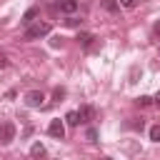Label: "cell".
I'll return each instance as SVG.
<instances>
[{
    "label": "cell",
    "mask_w": 160,
    "mask_h": 160,
    "mask_svg": "<svg viewBox=\"0 0 160 160\" xmlns=\"http://www.w3.org/2000/svg\"><path fill=\"white\" fill-rule=\"evenodd\" d=\"M48 32H50V22H40V20H35L30 28H25L22 40H38V38H45Z\"/></svg>",
    "instance_id": "cell-1"
},
{
    "label": "cell",
    "mask_w": 160,
    "mask_h": 160,
    "mask_svg": "<svg viewBox=\"0 0 160 160\" xmlns=\"http://www.w3.org/2000/svg\"><path fill=\"white\" fill-rule=\"evenodd\" d=\"M22 100H25V105H28V108H42V100H45V95H42L40 90H28Z\"/></svg>",
    "instance_id": "cell-2"
},
{
    "label": "cell",
    "mask_w": 160,
    "mask_h": 160,
    "mask_svg": "<svg viewBox=\"0 0 160 160\" xmlns=\"http://www.w3.org/2000/svg\"><path fill=\"white\" fill-rule=\"evenodd\" d=\"M78 8H80L78 0H58V2H55V10L62 12V15H72V12H78Z\"/></svg>",
    "instance_id": "cell-3"
},
{
    "label": "cell",
    "mask_w": 160,
    "mask_h": 160,
    "mask_svg": "<svg viewBox=\"0 0 160 160\" xmlns=\"http://www.w3.org/2000/svg\"><path fill=\"white\" fill-rule=\"evenodd\" d=\"M12 140H15V125L12 122H0V142L10 145Z\"/></svg>",
    "instance_id": "cell-4"
},
{
    "label": "cell",
    "mask_w": 160,
    "mask_h": 160,
    "mask_svg": "<svg viewBox=\"0 0 160 160\" xmlns=\"http://www.w3.org/2000/svg\"><path fill=\"white\" fill-rule=\"evenodd\" d=\"M48 132H50L55 140H62V138H65V122H62V120H52V122L48 125Z\"/></svg>",
    "instance_id": "cell-5"
},
{
    "label": "cell",
    "mask_w": 160,
    "mask_h": 160,
    "mask_svg": "<svg viewBox=\"0 0 160 160\" xmlns=\"http://www.w3.org/2000/svg\"><path fill=\"white\" fill-rule=\"evenodd\" d=\"M78 118H80V122H90V120L95 118V108H92V105H82V108L78 110Z\"/></svg>",
    "instance_id": "cell-6"
},
{
    "label": "cell",
    "mask_w": 160,
    "mask_h": 160,
    "mask_svg": "<svg viewBox=\"0 0 160 160\" xmlns=\"http://www.w3.org/2000/svg\"><path fill=\"white\" fill-rule=\"evenodd\" d=\"M38 12H40V8H38V5H32V8H30V10L25 12V15H22V25H25V28H30V25L35 22V18H38Z\"/></svg>",
    "instance_id": "cell-7"
},
{
    "label": "cell",
    "mask_w": 160,
    "mask_h": 160,
    "mask_svg": "<svg viewBox=\"0 0 160 160\" xmlns=\"http://www.w3.org/2000/svg\"><path fill=\"white\" fill-rule=\"evenodd\" d=\"M30 155H32L35 160H42V158H45V145H42V142H32Z\"/></svg>",
    "instance_id": "cell-8"
},
{
    "label": "cell",
    "mask_w": 160,
    "mask_h": 160,
    "mask_svg": "<svg viewBox=\"0 0 160 160\" xmlns=\"http://www.w3.org/2000/svg\"><path fill=\"white\" fill-rule=\"evenodd\" d=\"M100 8H102L105 12H118V10H120V2H118V0H100Z\"/></svg>",
    "instance_id": "cell-9"
},
{
    "label": "cell",
    "mask_w": 160,
    "mask_h": 160,
    "mask_svg": "<svg viewBox=\"0 0 160 160\" xmlns=\"http://www.w3.org/2000/svg\"><path fill=\"white\" fill-rule=\"evenodd\" d=\"M92 40H95V38H92L90 32H80V35H78V42H80L82 48H90V42H92Z\"/></svg>",
    "instance_id": "cell-10"
},
{
    "label": "cell",
    "mask_w": 160,
    "mask_h": 160,
    "mask_svg": "<svg viewBox=\"0 0 160 160\" xmlns=\"http://www.w3.org/2000/svg\"><path fill=\"white\" fill-rule=\"evenodd\" d=\"M65 122H68V125H80V118H78V110H70V112L65 115Z\"/></svg>",
    "instance_id": "cell-11"
},
{
    "label": "cell",
    "mask_w": 160,
    "mask_h": 160,
    "mask_svg": "<svg viewBox=\"0 0 160 160\" xmlns=\"http://www.w3.org/2000/svg\"><path fill=\"white\" fill-rule=\"evenodd\" d=\"M135 102H138L140 108H148V105H152V98H150V95H140Z\"/></svg>",
    "instance_id": "cell-12"
},
{
    "label": "cell",
    "mask_w": 160,
    "mask_h": 160,
    "mask_svg": "<svg viewBox=\"0 0 160 160\" xmlns=\"http://www.w3.org/2000/svg\"><path fill=\"white\" fill-rule=\"evenodd\" d=\"M150 140L152 142H160V125H152L150 128Z\"/></svg>",
    "instance_id": "cell-13"
},
{
    "label": "cell",
    "mask_w": 160,
    "mask_h": 160,
    "mask_svg": "<svg viewBox=\"0 0 160 160\" xmlns=\"http://www.w3.org/2000/svg\"><path fill=\"white\" fill-rule=\"evenodd\" d=\"M85 138H88L90 142H95V140H98V130H95V128H88V130H85Z\"/></svg>",
    "instance_id": "cell-14"
},
{
    "label": "cell",
    "mask_w": 160,
    "mask_h": 160,
    "mask_svg": "<svg viewBox=\"0 0 160 160\" xmlns=\"http://www.w3.org/2000/svg\"><path fill=\"white\" fill-rule=\"evenodd\" d=\"M118 2H120V8H128V10H132L138 5V0H118Z\"/></svg>",
    "instance_id": "cell-15"
},
{
    "label": "cell",
    "mask_w": 160,
    "mask_h": 160,
    "mask_svg": "<svg viewBox=\"0 0 160 160\" xmlns=\"http://www.w3.org/2000/svg\"><path fill=\"white\" fill-rule=\"evenodd\" d=\"M5 68H8V58L0 52V70H5Z\"/></svg>",
    "instance_id": "cell-16"
},
{
    "label": "cell",
    "mask_w": 160,
    "mask_h": 160,
    "mask_svg": "<svg viewBox=\"0 0 160 160\" xmlns=\"http://www.w3.org/2000/svg\"><path fill=\"white\" fill-rule=\"evenodd\" d=\"M62 95H65V90H62V88H55V100H60Z\"/></svg>",
    "instance_id": "cell-17"
},
{
    "label": "cell",
    "mask_w": 160,
    "mask_h": 160,
    "mask_svg": "<svg viewBox=\"0 0 160 160\" xmlns=\"http://www.w3.org/2000/svg\"><path fill=\"white\" fill-rule=\"evenodd\" d=\"M152 35H155V38H160V22H158V25L152 28Z\"/></svg>",
    "instance_id": "cell-18"
},
{
    "label": "cell",
    "mask_w": 160,
    "mask_h": 160,
    "mask_svg": "<svg viewBox=\"0 0 160 160\" xmlns=\"http://www.w3.org/2000/svg\"><path fill=\"white\" fill-rule=\"evenodd\" d=\"M152 102H155V105H160V90H158V95L152 98Z\"/></svg>",
    "instance_id": "cell-19"
},
{
    "label": "cell",
    "mask_w": 160,
    "mask_h": 160,
    "mask_svg": "<svg viewBox=\"0 0 160 160\" xmlns=\"http://www.w3.org/2000/svg\"><path fill=\"white\" fill-rule=\"evenodd\" d=\"M102 160H112V158H102Z\"/></svg>",
    "instance_id": "cell-20"
}]
</instances>
